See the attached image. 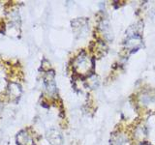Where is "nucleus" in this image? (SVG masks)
<instances>
[{"label": "nucleus", "instance_id": "obj_10", "mask_svg": "<svg viewBox=\"0 0 155 145\" xmlns=\"http://www.w3.org/2000/svg\"><path fill=\"white\" fill-rule=\"evenodd\" d=\"M140 145H148V144H147V143H144V142H143V143H140Z\"/></svg>", "mask_w": 155, "mask_h": 145}, {"label": "nucleus", "instance_id": "obj_9", "mask_svg": "<svg viewBox=\"0 0 155 145\" xmlns=\"http://www.w3.org/2000/svg\"><path fill=\"white\" fill-rule=\"evenodd\" d=\"M101 29H102V32L104 33V35L106 37H108V39H110V35L111 36V32H110V24L108 21H103L101 24Z\"/></svg>", "mask_w": 155, "mask_h": 145}, {"label": "nucleus", "instance_id": "obj_6", "mask_svg": "<svg viewBox=\"0 0 155 145\" xmlns=\"http://www.w3.org/2000/svg\"><path fill=\"white\" fill-rule=\"evenodd\" d=\"M110 145H128L127 137L121 133L115 134L110 138Z\"/></svg>", "mask_w": 155, "mask_h": 145}, {"label": "nucleus", "instance_id": "obj_2", "mask_svg": "<svg viewBox=\"0 0 155 145\" xmlns=\"http://www.w3.org/2000/svg\"><path fill=\"white\" fill-rule=\"evenodd\" d=\"M44 81H45V88L46 91L48 94H54L56 91V85H55V79H54V72L51 71L48 72L47 75L44 79Z\"/></svg>", "mask_w": 155, "mask_h": 145}, {"label": "nucleus", "instance_id": "obj_11", "mask_svg": "<svg viewBox=\"0 0 155 145\" xmlns=\"http://www.w3.org/2000/svg\"><path fill=\"white\" fill-rule=\"evenodd\" d=\"M0 105H1V104H0ZM0 109H1V105H0Z\"/></svg>", "mask_w": 155, "mask_h": 145}, {"label": "nucleus", "instance_id": "obj_3", "mask_svg": "<svg viewBox=\"0 0 155 145\" xmlns=\"http://www.w3.org/2000/svg\"><path fill=\"white\" fill-rule=\"evenodd\" d=\"M18 145H34V140L27 130H22L17 134Z\"/></svg>", "mask_w": 155, "mask_h": 145}, {"label": "nucleus", "instance_id": "obj_5", "mask_svg": "<svg viewBox=\"0 0 155 145\" xmlns=\"http://www.w3.org/2000/svg\"><path fill=\"white\" fill-rule=\"evenodd\" d=\"M140 43H142V38L140 35H129L128 39L125 42V46L126 47L136 50L140 47Z\"/></svg>", "mask_w": 155, "mask_h": 145}, {"label": "nucleus", "instance_id": "obj_7", "mask_svg": "<svg viewBox=\"0 0 155 145\" xmlns=\"http://www.w3.org/2000/svg\"><path fill=\"white\" fill-rule=\"evenodd\" d=\"M7 92L10 96V98L12 99H16V98H18L19 96L21 94V86L17 83H10L8 85V89H7Z\"/></svg>", "mask_w": 155, "mask_h": 145}, {"label": "nucleus", "instance_id": "obj_4", "mask_svg": "<svg viewBox=\"0 0 155 145\" xmlns=\"http://www.w3.org/2000/svg\"><path fill=\"white\" fill-rule=\"evenodd\" d=\"M47 138L52 145H61L63 141L60 133L54 129H51L47 133Z\"/></svg>", "mask_w": 155, "mask_h": 145}, {"label": "nucleus", "instance_id": "obj_8", "mask_svg": "<svg viewBox=\"0 0 155 145\" xmlns=\"http://www.w3.org/2000/svg\"><path fill=\"white\" fill-rule=\"evenodd\" d=\"M153 100H154V95L150 93L149 91H144L140 96V103H143V105H148L149 103H151Z\"/></svg>", "mask_w": 155, "mask_h": 145}, {"label": "nucleus", "instance_id": "obj_1", "mask_svg": "<svg viewBox=\"0 0 155 145\" xmlns=\"http://www.w3.org/2000/svg\"><path fill=\"white\" fill-rule=\"evenodd\" d=\"M73 67L75 72L79 75H87L93 67V62L84 51H82L77 56Z\"/></svg>", "mask_w": 155, "mask_h": 145}]
</instances>
